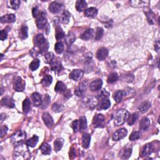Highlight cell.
<instances>
[{"instance_id":"1","label":"cell","mask_w":160,"mask_h":160,"mask_svg":"<svg viewBox=\"0 0 160 160\" xmlns=\"http://www.w3.org/2000/svg\"><path fill=\"white\" fill-rule=\"evenodd\" d=\"M27 146V144H23L18 145L13 152V158L17 160L30 159L31 157V152Z\"/></svg>"},{"instance_id":"2","label":"cell","mask_w":160,"mask_h":160,"mask_svg":"<svg viewBox=\"0 0 160 160\" xmlns=\"http://www.w3.org/2000/svg\"><path fill=\"white\" fill-rule=\"evenodd\" d=\"M35 44L41 53L46 52L49 48V43L42 34H38L36 36Z\"/></svg>"},{"instance_id":"3","label":"cell","mask_w":160,"mask_h":160,"mask_svg":"<svg viewBox=\"0 0 160 160\" xmlns=\"http://www.w3.org/2000/svg\"><path fill=\"white\" fill-rule=\"evenodd\" d=\"M129 113L126 110H119L116 113L114 116V123L116 126H120L124 124V123L128 119Z\"/></svg>"},{"instance_id":"4","label":"cell","mask_w":160,"mask_h":160,"mask_svg":"<svg viewBox=\"0 0 160 160\" xmlns=\"http://www.w3.org/2000/svg\"><path fill=\"white\" fill-rule=\"evenodd\" d=\"M25 139H26V133L22 130H18L11 137L12 143L14 145H17V146L22 144Z\"/></svg>"},{"instance_id":"5","label":"cell","mask_w":160,"mask_h":160,"mask_svg":"<svg viewBox=\"0 0 160 160\" xmlns=\"http://www.w3.org/2000/svg\"><path fill=\"white\" fill-rule=\"evenodd\" d=\"M13 88L14 90L18 92H22L24 90L25 82L22 78L20 77V76H17V77L14 79Z\"/></svg>"},{"instance_id":"6","label":"cell","mask_w":160,"mask_h":160,"mask_svg":"<svg viewBox=\"0 0 160 160\" xmlns=\"http://www.w3.org/2000/svg\"><path fill=\"white\" fill-rule=\"evenodd\" d=\"M104 121L105 119L104 116L101 114H98L94 117L92 125L94 128H101L103 126Z\"/></svg>"},{"instance_id":"7","label":"cell","mask_w":160,"mask_h":160,"mask_svg":"<svg viewBox=\"0 0 160 160\" xmlns=\"http://www.w3.org/2000/svg\"><path fill=\"white\" fill-rule=\"evenodd\" d=\"M128 132L125 128H121L118 129L113 135V140L114 141H119L126 136Z\"/></svg>"},{"instance_id":"8","label":"cell","mask_w":160,"mask_h":160,"mask_svg":"<svg viewBox=\"0 0 160 160\" xmlns=\"http://www.w3.org/2000/svg\"><path fill=\"white\" fill-rule=\"evenodd\" d=\"M42 119L43 120V122L45 124V125L48 127V128H50L53 126L54 125V121L52 117L48 113L45 112L42 115Z\"/></svg>"},{"instance_id":"9","label":"cell","mask_w":160,"mask_h":160,"mask_svg":"<svg viewBox=\"0 0 160 160\" xmlns=\"http://www.w3.org/2000/svg\"><path fill=\"white\" fill-rule=\"evenodd\" d=\"M103 85V81L101 79H98L92 81L89 85V89L93 92L100 90Z\"/></svg>"},{"instance_id":"10","label":"cell","mask_w":160,"mask_h":160,"mask_svg":"<svg viewBox=\"0 0 160 160\" xmlns=\"http://www.w3.org/2000/svg\"><path fill=\"white\" fill-rule=\"evenodd\" d=\"M84 72L81 70H73L70 74V78L74 80V81H78L80 80L83 76Z\"/></svg>"},{"instance_id":"11","label":"cell","mask_w":160,"mask_h":160,"mask_svg":"<svg viewBox=\"0 0 160 160\" xmlns=\"http://www.w3.org/2000/svg\"><path fill=\"white\" fill-rule=\"evenodd\" d=\"M47 23H48L47 19L44 16V14H40V15L37 18V20H36V26H37L38 28L39 29H43L44 28H45V26L47 24Z\"/></svg>"},{"instance_id":"12","label":"cell","mask_w":160,"mask_h":160,"mask_svg":"<svg viewBox=\"0 0 160 160\" xmlns=\"http://www.w3.org/2000/svg\"><path fill=\"white\" fill-rule=\"evenodd\" d=\"M108 55V50L106 48H101L98 50L96 53V58L100 61H103Z\"/></svg>"},{"instance_id":"13","label":"cell","mask_w":160,"mask_h":160,"mask_svg":"<svg viewBox=\"0 0 160 160\" xmlns=\"http://www.w3.org/2000/svg\"><path fill=\"white\" fill-rule=\"evenodd\" d=\"M1 104L3 106H6L10 108H13L15 106L14 101L12 98L6 96L3 98L1 100Z\"/></svg>"},{"instance_id":"14","label":"cell","mask_w":160,"mask_h":160,"mask_svg":"<svg viewBox=\"0 0 160 160\" xmlns=\"http://www.w3.org/2000/svg\"><path fill=\"white\" fill-rule=\"evenodd\" d=\"M33 103L35 106L38 107L39 106H41L43 103V100L41 96H40V94L38 93H34L31 96Z\"/></svg>"},{"instance_id":"15","label":"cell","mask_w":160,"mask_h":160,"mask_svg":"<svg viewBox=\"0 0 160 160\" xmlns=\"http://www.w3.org/2000/svg\"><path fill=\"white\" fill-rule=\"evenodd\" d=\"M16 21V16L13 14H6L1 18L2 23H12Z\"/></svg>"},{"instance_id":"16","label":"cell","mask_w":160,"mask_h":160,"mask_svg":"<svg viewBox=\"0 0 160 160\" xmlns=\"http://www.w3.org/2000/svg\"><path fill=\"white\" fill-rule=\"evenodd\" d=\"M61 7H62V5H61V3L56 1H54L50 4L49 6V10L52 13L56 14L58 12H60V11L61 9Z\"/></svg>"},{"instance_id":"17","label":"cell","mask_w":160,"mask_h":160,"mask_svg":"<svg viewBox=\"0 0 160 160\" xmlns=\"http://www.w3.org/2000/svg\"><path fill=\"white\" fill-rule=\"evenodd\" d=\"M153 151V146L151 143H148L143 147L141 155L144 157V156H148L152 153Z\"/></svg>"},{"instance_id":"18","label":"cell","mask_w":160,"mask_h":160,"mask_svg":"<svg viewBox=\"0 0 160 160\" xmlns=\"http://www.w3.org/2000/svg\"><path fill=\"white\" fill-rule=\"evenodd\" d=\"M86 84L85 83H82L81 84L76 88V89L75 91V93L76 96H83L85 92H86Z\"/></svg>"},{"instance_id":"19","label":"cell","mask_w":160,"mask_h":160,"mask_svg":"<svg viewBox=\"0 0 160 160\" xmlns=\"http://www.w3.org/2000/svg\"><path fill=\"white\" fill-rule=\"evenodd\" d=\"M150 119L147 117H144L143 119H141L140 122V128L143 131L146 130L149 128V126H150Z\"/></svg>"},{"instance_id":"20","label":"cell","mask_w":160,"mask_h":160,"mask_svg":"<svg viewBox=\"0 0 160 160\" xmlns=\"http://www.w3.org/2000/svg\"><path fill=\"white\" fill-rule=\"evenodd\" d=\"M110 106L111 102L108 98L101 99V101L99 103V106L101 110H107V109L110 107Z\"/></svg>"},{"instance_id":"21","label":"cell","mask_w":160,"mask_h":160,"mask_svg":"<svg viewBox=\"0 0 160 160\" xmlns=\"http://www.w3.org/2000/svg\"><path fill=\"white\" fill-rule=\"evenodd\" d=\"M67 90V87L65 85L64 83L61 81H58L56 85L55 86V88H54V91L56 92L60 93H63L64 92H66V91Z\"/></svg>"},{"instance_id":"22","label":"cell","mask_w":160,"mask_h":160,"mask_svg":"<svg viewBox=\"0 0 160 160\" xmlns=\"http://www.w3.org/2000/svg\"><path fill=\"white\" fill-rule=\"evenodd\" d=\"M98 12L97 8H94V7H92V8H88L85 10V16L88 18H93L96 16Z\"/></svg>"},{"instance_id":"23","label":"cell","mask_w":160,"mask_h":160,"mask_svg":"<svg viewBox=\"0 0 160 160\" xmlns=\"http://www.w3.org/2000/svg\"><path fill=\"white\" fill-rule=\"evenodd\" d=\"M76 9L79 12H82L84 11L87 7V3L83 0H78L76 3Z\"/></svg>"},{"instance_id":"24","label":"cell","mask_w":160,"mask_h":160,"mask_svg":"<svg viewBox=\"0 0 160 160\" xmlns=\"http://www.w3.org/2000/svg\"><path fill=\"white\" fill-rule=\"evenodd\" d=\"M91 141V136L88 133H85L82 136V146L84 148H88Z\"/></svg>"},{"instance_id":"25","label":"cell","mask_w":160,"mask_h":160,"mask_svg":"<svg viewBox=\"0 0 160 160\" xmlns=\"http://www.w3.org/2000/svg\"><path fill=\"white\" fill-rule=\"evenodd\" d=\"M71 17V14L67 10H64L63 12L61 14L60 18L61 22L63 24H68L70 21V19Z\"/></svg>"},{"instance_id":"26","label":"cell","mask_w":160,"mask_h":160,"mask_svg":"<svg viewBox=\"0 0 160 160\" xmlns=\"http://www.w3.org/2000/svg\"><path fill=\"white\" fill-rule=\"evenodd\" d=\"M40 150H41L42 154L48 155H49L51 152H52V148H51V146L49 144L44 143L40 146Z\"/></svg>"},{"instance_id":"27","label":"cell","mask_w":160,"mask_h":160,"mask_svg":"<svg viewBox=\"0 0 160 160\" xmlns=\"http://www.w3.org/2000/svg\"><path fill=\"white\" fill-rule=\"evenodd\" d=\"M93 30L92 28H89L88 30H86L81 34L80 38L83 40H89L90 38H92L93 35Z\"/></svg>"},{"instance_id":"28","label":"cell","mask_w":160,"mask_h":160,"mask_svg":"<svg viewBox=\"0 0 160 160\" xmlns=\"http://www.w3.org/2000/svg\"><path fill=\"white\" fill-rule=\"evenodd\" d=\"M150 107L151 103L149 102V101H144V102L141 103L140 105V106L138 107V110H139V111L141 113H146V111H148V110L150 108Z\"/></svg>"},{"instance_id":"29","label":"cell","mask_w":160,"mask_h":160,"mask_svg":"<svg viewBox=\"0 0 160 160\" xmlns=\"http://www.w3.org/2000/svg\"><path fill=\"white\" fill-rule=\"evenodd\" d=\"M64 143V140L63 138H58L54 142V148L56 151H59L61 150Z\"/></svg>"},{"instance_id":"30","label":"cell","mask_w":160,"mask_h":160,"mask_svg":"<svg viewBox=\"0 0 160 160\" xmlns=\"http://www.w3.org/2000/svg\"><path fill=\"white\" fill-rule=\"evenodd\" d=\"M75 39H76V36L75 34L71 32L69 33L68 35H67L66 36H65V41H66V43L68 46L71 45L75 41Z\"/></svg>"},{"instance_id":"31","label":"cell","mask_w":160,"mask_h":160,"mask_svg":"<svg viewBox=\"0 0 160 160\" xmlns=\"http://www.w3.org/2000/svg\"><path fill=\"white\" fill-rule=\"evenodd\" d=\"M23 110L25 114H27L31 110V101L28 98H26L23 101Z\"/></svg>"},{"instance_id":"32","label":"cell","mask_w":160,"mask_h":160,"mask_svg":"<svg viewBox=\"0 0 160 160\" xmlns=\"http://www.w3.org/2000/svg\"><path fill=\"white\" fill-rule=\"evenodd\" d=\"M52 81H53L52 76L49 75H47L42 79L41 83L43 86L47 87V86H49L51 84H52Z\"/></svg>"},{"instance_id":"33","label":"cell","mask_w":160,"mask_h":160,"mask_svg":"<svg viewBox=\"0 0 160 160\" xmlns=\"http://www.w3.org/2000/svg\"><path fill=\"white\" fill-rule=\"evenodd\" d=\"M28 28L26 25H23L20 30V37L21 39H24L28 38Z\"/></svg>"},{"instance_id":"34","label":"cell","mask_w":160,"mask_h":160,"mask_svg":"<svg viewBox=\"0 0 160 160\" xmlns=\"http://www.w3.org/2000/svg\"><path fill=\"white\" fill-rule=\"evenodd\" d=\"M38 140H39L38 136H37L36 135H34L32 138H31L30 139H29L26 141V144L28 146L33 148V147L36 146V145L37 144V143L38 142Z\"/></svg>"},{"instance_id":"35","label":"cell","mask_w":160,"mask_h":160,"mask_svg":"<svg viewBox=\"0 0 160 160\" xmlns=\"http://www.w3.org/2000/svg\"><path fill=\"white\" fill-rule=\"evenodd\" d=\"M51 68H52V70L53 71L58 73L61 71V70L63 69V66L61 63L56 61V62H53L51 63Z\"/></svg>"},{"instance_id":"36","label":"cell","mask_w":160,"mask_h":160,"mask_svg":"<svg viewBox=\"0 0 160 160\" xmlns=\"http://www.w3.org/2000/svg\"><path fill=\"white\" fill-rule=\"evenodd\" d=\"M20 4L21 1H18V0H13V1H8V6L9 8L15 10L19 8Z\"/></svg>"},{"instance_id":"37","label":"cell","mask_w":160,"mask_h":160,"mask_svg":"<svg viewBox=\"0 0 160 160\" xmlns=\"http://www.w3.org/2000/svg\"><path fill=\"white\" fill-rule=\"evenodd\" d=\"M56 39L57 40H60L65 37V34L60 26H57L56 28Z\"/></svg>"},{"instance_id":"38","label":"cell","mask_w":160,"mask_h":160,"mask_svg":"<svg viewBox=\"0 0 160 160\" xmlns=\"http://www.w3.org/2000/svg\"><path fill=\"white\" fill-rule=\"evenodd\" d=\"M146 14V17H147V20L148 21V22L151 24H153L155 23V14L153 13L151 9L149 10L148 12H145Z\"/></svg>"},{"instance_id":"39","label":"cell","mask_w":160,"mask_h":160,"mask_svg":"<svg viewBox=\"0 0 160 160\" xmlns=\"http://www.w3.org/2000/svg\"><path fill=\"white\" fill-rule=\"evenodd\" d=\"M138 117H139V115H138V114L136 113H133L132 115H131L129 116H128V119H127L128 120V125L132 126L133 124H134L138 120Z\"/></svg>"},{"instance_id":"40","label":"cell","mask_w":160,"mask_h":160,"mask_svg":"<svg viewBox=\"0 0 160 160\" xmlns=\"http://www.w3.org/2000/svg\"><path fill=\"white\" fill-rule=\"evenodd\" d=\"M79 124V130L83 131L87 128V121H86V118L85 117V116H81V117H80Z\"/></svg>"},{"instance_id":"41","label":"cell","mask_w":160,"mask_h":160,"mask_svg":"<svg viewBox=\"0 0 160 160\" xmlns=\"http://www.w3.org/2000/svg\"><path fill=\"white\" fill-rule=\"evenodd\" d=\"M45 62L47 64H51L53 63V60L54 59V54L52 52L47 53L45 55Z\"/></svg>"},{"instance_id":"42","label":"cell","mask_w":160,"mask_h":160,"mask_svg":"<svg viewBox=\"0 0 160 160\" xmlns=\"http://www.w3.org/2000/svg\"><path fill=\"white\" fill-rule=\"evenodd\" d=\"M125 93L123 91H118L115 94L114 96V99L116 101V102L120 103L123 100V96H125Z\"/></svg>"},{"instance_id":"43","label":"cell","mask_w":160,"mask_h":160,"mask_svg":"<svg viewBox=\"0 0 160 160\" xmlns=\"http://www.w3.org/2000/svg\"><path fill=\"white\" fill-rule=\"evenodd\" d=\"M39 64L40 61L38 59H37V58H35V59L30 63V68L31 69V71H36L39 68Z\"/></svg>"},{"instance_id":"44","label":"cell","mask_w":160,"mask_h":160,"mask_svg":"<svg viewBox=\"0 0 160 160\" xmlns=\"http://www.w3.org/2000/svg\"><path fill=\"white\" fill-rule=\"evenodd\" d=\"M118 79V75L116 73H112L108 76L107 82L108 83H113L116 82Z\"/></svg>"},{"instance_id":"45","label":"cell","mask_w":160,"mask_h":160,"mask_svg":"<svg viewBox=\"0 0 160 160\" xmlns=\"http://www.w3.org/2000/svg\"><path fill=\"white\" fill-rule=\"evenodd\" d=\"M64 44L63 42L59 41L56 43L55 46H54V49H55L56 52L58 54H60L63 52L64 50Z\"/></svg>"},{"instance_id":"46","label":"cell","mask_w":160,"mask_h":160,"mask_svg":"<svg viewBox=\"0 0 160 160\" xmlns=\"http://www.w3.org/2000/svg\"><path fill=\"white\" fill-rule=\"evenodd\" d=\"M104 33V30L102 28H98L96 30V33H95V39L98 41L100 40L101 38L103 37Z\"/></svg>"},{"instance_id":"47","label":"cell","mask_w":160,"mask_h":160,"mask_svg":"<svg viewBox=\"0 0 160 160\" xmlns=\"http://www.w3.org/2000/svg\"><path fill=\"white\" fill-rule=\"evenodd\" d=\"M130 3L132 6L135 7H143L148 4V1H132Z\"/></svg>"},{"instance_id":"48","label":"cell","mask_w":160,"mask_h":160,"mask_svg":"<svg viewBox=\"0 0 160 160\" xmlns=\"http://www.w3.org/2000/svg\"><path fill=\"white\" fill-rule=\"evenodd\" d=\"M64 109V106L62 104H60L58 103H54L52 106V110L54 112L60 113Z\"/></svg>"},{"instance_id":"49","label":"cell","mask_w":160,"mask_h":160,"mask_svg":"<svg viewBox=\"0 0 160 160\" xmlns=\"http://www.w3.org/2000/svg\"><path fill=\"white\" fill-rule=\"evenodd\" d=\"M51 98L48 94H45V96H44V100H43V103H42V108L45 109L48 107L50 103Z\"/></svg>"},{"instance_id":"50","label":"cell","mask_w":160,"mask_h":160,"mask_svg":"<svg viewBox=\"0 0 160 160\" xmlns=\"http://www.w3.org/2000/svg\"><path fill=\"white\" fill-rule=\"evenodd\" d=\"M132 153V148H126V150L123 152V154L122 155V158L123 159H128Z\"/></svg>"},{"instance_id":"51","label":"cell","mask_w":160,"mask_h":160,"mask_svg":"<svg viewBox=\"0 0 160 160\" xmlns=\"http://www.w3.org/2000/svg\"><path fill=\"white\" fill-rule=\"evenodd\" d=\"M140 133L138 132H133L129 136V140L130 141H135L137 140L140 138Z\"/></svg>"},{"instance_id":"52","label":"cell","mask_w":160,"mask_h":160,"mask_svg":"<svg viewBox=\"0 0 160 160\" xmlns=\"http://www.w3.org/2000/svg\"><path fill=\"white\" fill-rule=\"evenodd\" d=\"M71 127H72V128L73 129L74 132H75V133L78 132L79 130V124L78 120H77V119L75 120V121L72 123Z\"/></svg>"},{"instance_id":"53","label":"cell","mask_w":160,"mask_h":160,"mask_svg":"<svg viewBox=\"0 0 160 160\" xmlns=\"http://www.w3.org/2000/svg\"><path fill=\"white\" fill-rule=\"evenodd\" d=\"M8 128L6 126H3L1 127V129H0V137L3 138L5 134L8 132Z\"/></svg>"},{"instance_id":"54","label":"cell","mask_w":160,"mask_h":160,"mask_svg":"<svg viewBox=\"0 0 160 160\" xmlns=\"http://www.w3.org/2000/svg\"><path fill=\"white\" fill-rule=\"evenodd\" d=\"M8 36V32H7L5 30H3L1 31L0 33V39H1V41H4Z\"/></svg>"},{"instance_id":"55","label":"cell","mask_w":160,"mask_h":160,"mask_svg":"<svg viewBox=\"0 0 160 160\" xmlns=\"http://www.w3.org/2000/svg\"><path fill=\"white\" fill-rule=\"evenodd\" d=\"M33 16L34 18H37L40 14L39 13V10H38V8H37V7H36V8H34L33 9Z\"/></svg>"},{"instance_id":"56","label":"cell","mask_w":160,"mask_h":160,"mask_svg":"<svg viewBox=\"0 0 160 160\" xmlns=\"http://www.w3.org/2000/svg\"><path fill=\"white\" fill-rule=\"evenodd\" d=\"M109 96V93L108 92H106V91H103L101 93V94H100L99 96V98H101V99H103V98H108Z\"/></svg>"},{"instance_id":"57","label":"cell","mask_w":160,"mask_h":160,"mask_svg":"<svg viewBox=\"0 0 160 160\" xmlns=\"http://www.w3.org/2000/svg\"><path fill=\"white\" fill-rule=\"evenodd\" d=\"M155 50L156 51V52H159V41H157L156 42L155 45Z\"/></svg>"},{"instance_id":"58","label":"cell","mask_w":160,"mask_h":160,"mask_svg":"<svg viewBox=\"0 0 160 160\" xmlns=\"http://www.w3.org/2000/svg\"><path fill=\"white\" fill-rule=\"evenodd\" d=\"M6 118V115L4 113L1 114V123H3V121H4V119Z\"/></svg>"},{"instance_id":"59","label":"cell","mask_w":160,"mask_h":160,"mask_svg":"<svg viewBox=\"0 0 160 160\" xmlns=\"http://www.w3.org/2000/svg\"><path fill=\"white\" fill-rule=\"evenodd\" d=\"M3 94V88H1V94Z\"/></svg>"}]
</instances>
